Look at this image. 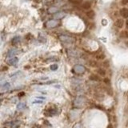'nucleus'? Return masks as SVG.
Wrapping results in <instances>:
<instances>
[{"label": "nucleus", "instance_id": "11", "mask_svg": "<svg viewBox=\"0 0 128 128\" xmlns=\"http://www.w3.org/2000/svg\"><path fill=\"white\" fill-rule=\"evenodd\" d=\"M18 58H16V57H13V58H11L7 61L8 64L11 65V66H15V65L18 63Z\"/></svg>", "mask_w": 128, "mask_h": 128}, {"label": "nucleus", "instance_id": "9", "mask_svg": "<svg viewBox=\"0 0 128 128\" xmlns=\"http://www.w3.org/2000/svg\"><path fill=\"white\" fill-rule=\"evenodd\" d=\"M102 89L104 90V91L107 92V94L108 95H110V96H112V95L114 94L113 90H112V88L111 87V86H103Z\"/></svg>", "mask_w": 128, "mask_h": 128}, {"label": "nucleus", "instance_id": "5", "mask_svg": "<svg viewBox=\"0 0 128 128\" xmlns=\"http://www.w3.org/2000/svg\"><path fill=\"white\" fill-rule=\"evenodd\" d=\"M94 59H96V60H103L106 59V54L103 52H100V53H97L96 54L94 55Z\"/></svg>", "mask_w": 128, "mask_h": 128}, {"label": "nucleus", "instance_id": "1", "mask_svg": "<svg viewBox=\"0 0 128 128\" xmlns=\"http://www.w3.org/2000/svg\"><path fill=\"white\" fill-rule=\"evenodd\" d=\"M87 64L91 67H98L99 68V67L100 66L99 62H98V61L94 60V59H89V60L87 61Z\"/></svg>", "mask_w": 128, "mask_h": 128}, {"label": "nucleus", "instance_id": "3", "mask_svg": "<svg viewBox=\"0 0 128 128\" xmlns=\"http://www.w3.org/2000/svg\"><path fill=\"white\" fill-rule=\"evenodd\" d=\"M124 23L125 22L123 19H122V18H118L115 22V26H116L117 28H122V26H124Z\"/></svg>", "mask_w": 128, "mask_h": 128}, {"label": "nucleus", "instance_id": "26", "mask_svg": "<svg viewBox=\"0 0 128 128\" xmlns=\"http://www.w3.org/2000/svg\"><path fill=\"white\" fill-rule=\"evenodd\" d=\"M107 20H106V19H102V24L103 26H106V25H107Z\"/></svg>", "mask_w": 128, "mask_h": 128}, {"label": "nucleus", "instance_id": "7", "mask_svg": "<svg viewBox=\"0 0 128 128\" xmlns=\"http://www.w3.org/2000/svg\"><path fill=\"white\" fill-rule=\"evenodd\" d=\"M120 15L122 18H128V8L126 7H122L120 10Z\"/></svg>", "mask_w": 128, "mask_h": 128}, {"label": "nucleus", "instance_id": "14", "mask_svg": "<svg viewBox=\"0 0 128 128\" xmlns=\"http://www.w3.org/2000/svg\"><path fill=\"white\" fill-rule=\"evenodd\" d=\"M91 7V3L88 1L86 2H84L83 4H82V7H83V9L84 10H89L90 8Z\"/></svg>", "mask_w": 128, "mask_h": 128}, {"label": "nucleus", "instance_id": "21", "mask_svg": "<svg viewBox=\"0 0 128 128\" xmlns=\"http://www.w3.org/2000/svg\"><path fill=\"white\" fill-rule=\"evenodd\" d=\"M25 107V104H24L23 102H19L18 104L17 105V110H22L23 108H24Z\"/></svg>", "mask_w": 128, "mask_h": 128}, {"label": "nucleus", "instance_id": "13", "mask_svg": "<svg viewBox=\"0 0 128 128\" xmlns=\"http://www.w3.org/2000/svg\"><path fill=\"white\" fill-rule=\"evenodd\" d=\"M94 97L95 99H97L98 101H102L104 99V95L102 94H100V93H96L94 94Z\"/></svg>", "mask_w": 128, "mask_h": 128}, {"label": "nucleus", "instance_id": "27", "mask_svg": "<svg viewBox=\"0 0 128 128\" xmlns=\"http://www.w3.org/2000/svg\"><path fill=\"white\" fill-rule=\"evenodd\" d=\"M56 10H57L56 8H52V9H51H51L49 10V11H50V12H55Z\"/></svg>", "mask_w": 128, "mask_h": 128}, {"label": "nucleus", "instance_id": "30", "mask_svg": "<svg viewBox=\"0 0 128 128\" xmlns=\"http://www.w3.org/2000/svg\"><path fill=\"white\" fill-rule=\"evenodd\" d=\"M7 70V67H3V68H2V71H3V70Z\"/></svg>", "mask_w": 128, "mask_h": 128}, {"label": "nucleus", "instance_id": "29", "mask_svg": "<svg viewBox=\"0 0 128 128\" xmlns=\"http://www.w3.org/2000/svg\"><path fill=\"white\" fill-rule=\"evenodd\" d=\"M125 45H126V47H128V40H127L126 42H125Z\"/></svg>", "mask_w": 128, "mask_h": 128}, {"label": "nucleus", "instance_id": "16", "mask_svg": "<svg viewBox=\"0 0 128 128\" xmlns=\"http://www.w3.org/2000/svg\"><path fill=\"white\" fill-rule=\"evenodd\" d=\"M103 83H104L107 86H111V81L110 78H103Z\"/></svg>", "mask_w": 128, "mask_h": 128}, {"label": "nucleus", "instance_id": "12", "mask_svg": "<svg viewBox=\"0 0 128 128\" xmlns=\"http://www.w3.org/2000/svg\"><path fill=\"white\" fill-rule=\"evenodd\" d=\"M86 15L87 16V18H89L90 19H91V18H94V16H95V13L93 10H87L86 13Z\"/></svg>", "mask_w": 128, "mask_h": 128}, {"label": "nucleus", "instance_id": "8", "mask_svg": "<svg viewBox=\"0 0 128 128\" xmlns=\"http://www.w3.org/2000/svg\"><path fill=\"white\" fill-rule=\"evenodd\" d=\"M119 36L120 39H128V31L127 30H124V31H122L119 32Z\"/></svg>", "mask_w": 128, "mask_h": 128}, {"label": "nucleus", "instance_id": "15", "mask_svg": "<svg viewBox=\"0 0 128 128\" xmlns=\"http://www.w3.org/2000/svg\"><path fill=\"white\" fill-rule=\"evenodd\" d=\"M102 65L103 68H110L111 62L109 61V59H105V60H103Z\"/></svg>", "mask_w": 128, "mask_h": 128}, {"label": "nucleus", "instance_id": "17", "mask_svg": "<svg viewBox=\"0 0 128 128\" xmlns=\"http://www.w3.org/2000/svg\"><path fill=\"white\" fill-rule=\"evenodd\" d=\"M16 54V50L15 49H12V50H10L8 51V54H7V57H12L15 55V54Z\"/></svg>", "mask_w": 128, "mask_h": 128}, {"label": "nucleus", "instance_id": "2", "mask_svg": "<svg viewBox=\"0 0 128 128\" xmlns=\"http://www.w3.org/2000/svg\"><path fill=\"white\" fill-rule=\"evenodd\" d=\"M89 79L91 81H94V82H101V77L99 75L96 74H91V75L89 76Z\"/></svg>", "mask_w": 128, "mask_h": 128}, {"label": "nucleus", "instance_id": "10", "mask_svg": "<svg viewBox=\"0 0 128 128\" xmlns=\"http://www.w3.org/2000/svg\"><path fill=\"white\" fill-rule=\"evenodd\" d=\"M46 25H47V27L49 28H52V27H54L58 25V23L55 21V20H51V21H48L47 23H46Z\"/></svg>", "mask_w": 128, "mask_h": 128}, {"label": "nucleus", "instance_id": "28", "mask_svg": "<svg viewBox=\"0 0 128 128\" xmlns=\"http://www.w3.org/2000/svg\"><path fill=\"white\" fill-rule=\"evenodd\" d=\"M107 128H114V127H113V125H112V124H111V123H109Z\"/></svg>", "mask_w": 128, "mask_h": 128}, {"label": "nucleus", "instance_id": "18", "mask_svg": "<svg viewBox=\"0 0 128 128\" xmlns=\"http://www.w3.org/2000/svg\"><path fill=\"white\" fill-rule=\"evenodd\" d=\"M69 2H70V3H72L74 5H79L82 3L83 0H69Z\"/></svg>", "mask_w": 128, "mask_h": 128}, {"label": "nucleus", "instance_id": "19", "mask_svg": "<svg viewBox=\"0 0 128 128\" xmlns=\"http://www.w3.org/2000/svg\"><path fill=\"white\" fill-rule=\"evenodd\" d=\"M64 16H65V14L61 12V13H57L56 15H54V18H58V19H59V18L64 17Z\"/></svg>", "mask_w": 128, "mask_h": 128}, {"label": "nucleus", "instance_id": "32", "mask_svg": "<svg viewBox=\"0 0 128 128\" xmlns=\"http://www.w3.org/2000/svg\"><path fill=\"white\" fill-rule=\"evenodd\" d=\"M126 26H127V29L128 30V20L126 22Z\"/></svg>", "mask_w": 128, "mask_h": 128}, {"label": "nucleus", "instance_id": "23", "mask_svg": "<svg viewBox=\"0 0 128 128\" xmlns=\"http://www.w3.org/2000/svg\"><path fill=\"white\" fill-rule=\"evenodd\" d=\"M62 38H63V40H62V41H65V42H68V43H70V42H71V39H70L69 37L62 36Z\"/></svg>", "mask_w": 128, "mask_h": 128}, {"label": "nucleus", "instance_id": "25", "mask_svg": "<svg viewBox=\"0 0 128 128\" xmlns=\"http://www.w3.org/2000/svg\"><path fill=\"white\" fill-rule=\"evenodd\" d=\"M121 3L122 5H127L128 4V0H122L121 1Z\"/></svg>", "mask_w": 128, "mask_h": 128}, {"label": "nucleus", "instance_id": "24", "mask_svg": "<svg viewBox=\"0 0 128 128\" xmlns=\"http://www.w3.org/2000/svg\"><path fill=\"white\" fill-rule=\"evenodd\" d=\"M20 40V38H18V37H16V38H15L13 40H12V43L13 44H15L16 43H18V41Z\"/></svg>", "mask_w": 128, "mask_h": 128}, {"label": "nucleus", "instance_id": "4", "mask_svg": "<svg viewBox=\"0 0 128 128\" xmlns=\"http://www.w3.org/2000/svg\"><path fill=\"white\" fill-rule=\"evenodd\" d=\"M74 70L76 73H83L85 71V67L82 65H75L74 67Z\"/></svg>", "mask_w": 128, "mask_h": 128}, {"label": "nucleus", "instance_id": "6", "mask_svg": "<svg viewBox=\"0 0 128 128\" xmlns=\"http://www.w3.org/2000/svg\"><path fill=\"white\" fill-rule=\"evenodd\" d=\"M97 74L99 76H102V77H105L106 75H107V70H106L104 68L102 67H99L96 70Z\"/></svg>", "mask_w": 128, "mask_h": 128}, {"label": "nucleus", "instance_id": "33", "mask_svg": "<svg viewBox=\"0 0 128 128\" xmlns=\"http://www.w3.org/2000/svg\"><path fill=\"white\" fill-rule=\"evenodd\" d=\"M38 99H46V98H44V97H38Z\"/></svg>", "mask_w": 128, "mask_h": 128}, {"label": "nucleus", "instance_id": "22", "mask_svg": "<svg viewBox=\"0 0 128 128\" xmlns=\"http://www.w3.org/2000/svg\"><path fill=\"white\" fill-rule=\"evenodd\" d=\"M58 65H57V64H52V65H51V70H56L57 69H58Z\"/></svg>", "mask_w": 128, "mask_h": 128}, {"label": "nucleus", "instance_id": "20", "mask_svg": "<svg viewBox=\"0 0 128 128\" xmlns=\"http://www.w3.org/2000/svg\"><path fill=\"white\" fill-rule=\"evenodd\" d=\"M10 87V85L9 83H5L3 85H2L1 86L2 90H8Z\"/></svg>", "mask_w": 128, "mask_h": 128}, {"label": "nucleus", "instance_id": "31", "mask_svg": "<svg viewBox=\"0 0 128 128\" xmlns=\"http://www.w3.org/2000/svg\"><path fill=\"white\" fill-rule=\"evenodd\" d=\"M38 102H39V103H42L43 101H34V103H38Z\"/></svg>", "mask_w": 128, "mask_h": 128}]
</instances>
